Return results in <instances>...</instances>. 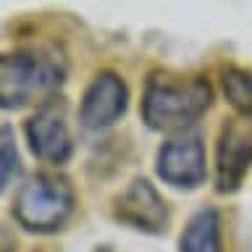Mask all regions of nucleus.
<instances>
[{
    "instance_id": "9",
    "label": "nucleus",
    "mask_w": 252,
    "mask_h": 252,
    "mask_svg": "<svg viewBox=\"0 0 252 252\" xmlns=\"http://www.w3.org/2000/svg\"><path fill=\"white\" fill-rule=\"evenodd\" d=\"M179 252H226L223 250V218L213 205L194 210L179 234Z\"/></svg>"
},
{
    "instance_id": "8",
    "label": "nucleus",
    "mask_w": 252,
    "mask_h": 252,
    "mask_svg": "<svg viewBox=\"0 0 252 252\" xmlns=\"http://www.w3.org/2000/svg\"><path fill=\"white\" fill-rule=\"evenodd\" d=\"M129 110V84L113 68L97 71L84 87L79 100V121L90 131H105L116 126Z\"/></svg>"
},
{
    "instance_id": "11",
    "label": "nucleus",
    "mask_w": 252,
    "mask_h": 252,
    "mask_svg": "<svg viewBox=\"0 0 252 252\" xmlns=\"http://www.w3.org/2000/svg\"><path fill=\"white\" fill-rule=\"evenodd\" d=\"M19 173H21V158L19 147H16V131L11 124H3V129H0V187L8 189Z\"/></svg>"
},
{
    "instance_id": "5",
    "label": "nucleus",
    "mask_w": 252,
    "mask_h": 252,
    "mask_svg": "<svg viewBox=\"0 0 252 252\" xmlns=\"http://www.w3.org/2000/svg\"><path fill=\"white\" fill-rule=\"evenodd\" d=\"M155 173L163 184L181 192H192L208 179V153L202 134L187 129L171 134L155 153Z\"/></svg>"
},
{
    "instance_id": "1",
    "label": "nucleus",
    "mask_w": 252,
    "mask_h": 252,
    "mask_svg": "<svg viewBox=\"0 0 252 252\" xmlns=\"http://www.w3.org/2000/svg\"><path fill=\"white\" fill-rule=\"evenodd\" d=\"M216 92L210 79L184 76L168 68H153L145 79L139 100V116L147 129L179 134L194 129V124L210 110Z\"/></svg>"
},
{
    "instance_id": "7",
    "label": "nucleus",
    "mask_w": 252,
    "mask_h": 252,
    "mask_svg": "<svg viewBox=\"0 0 252 252\" xmlns=\"http://www.w3.org/2000/svg\"><path fill=\"white\" fill-rule=\"evenodd\" d=\"M216 192L234 194L239 192L247 173L252 171V121L247 118H226L216 139Z\"/></svg>"
},
{
    "instance_id": "4",
    "label": "nucleus",
    "mask_w": 252,
    "mask_h": 252,
    "mask_svg": "<svg viewBox=\"0 0 252 252\" xmlns=\"http://www.w3.org/2000/svg\"><path fill=\"white\" fill-rule=\"evenodd\" d=\"M24 137L32 155L50 165H66L74 155V134L68 129V105L61 94L45 100L24 121Z\"/></svg>"
},
{
    "instance_id": "10",
    "label": "nucleus",
    "mask_w": 252,
    "mask_h": 252,
    "mask_svg": "<svg viewBox=\"0 0 252 252\" xmlns=\"http://www.w3.org/2000/svg\"><path fill=\"white\" fill-rule=\"evenodd\" d=\"M220 90L236 116L252 121V71L228 63L220 68Z\"/></svg>"
},
{
    "instance_id": "3",
    "label": "nucleus",
    "mask_w": 252,
    "mask_h": 252,
    "mask_svg": "<svg viewBox=\"0 0 252 252\" xmlns=\"http://www.w3.org/2000/svg\"><path fill=\"white\" fill-rule=\"evenodd\" d=\"M76 210V189L66 173L37 171L21 181L11 202L16 226L37 236L58 234Z\"/></svg>"
},
{
    "instance_id": "6",
    "label": "nucleus",
    "mask_w": 252,
    "mask_h": 252,
    "mask_svg": "<svg viewBox=\"0 0 252 252\" xmlns=\"http://www.w3.org/2000/svg\"><path fill=\"white\" fill-rule=\"evenodd\" d=\"M110 216L121 226H129L139 234L163 236L171 226V205L145 176L129 181L124 192H118L110 202Z\"/></svg>"
},
{
    "instance_id": "2",
    "label": "nucleus",
    "mask_w": 252,
    "mask_h": 252,
    "mask_svg": "<svg viewBox=\"0 0 252 252\" xmlns=\"http://www.w3.org/2000/svg\"><path fill=\"white\" fill-rule=\"evenodd\" d=\"M68 66L53 47H16L0 58V108L42 105L58 94Z\"/></svg>"
}]
</instances>
